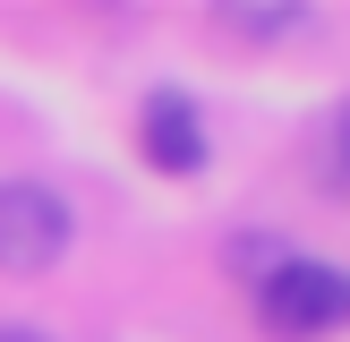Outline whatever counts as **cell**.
<instances>
[{
	"instance_id": "6da1fadb",
	"label": "cell",
	"mask_w": 350,
	"mask_h": 342,
	"mask_svg": "<svg viewBox=\"0 0 350 342\" xmlns=\"http://www.w3.org/2000/svg\"><path fill=\"white\" fill-rule=\"evenodd\" d=\"M256 308H265V325L282 342H317L350 317V274H334L325 256H282L265 274V291H256Z\"/></svg>"
},
{
	"instance_id": "7a4b0ae2",
	"label": "cell",
	"mask_w": 350,
	"mask_h": 342,
	"mask_svg": "<svg viewBox=\"0 0 350 342\" xmlns=\"http://www.w3.org/2000/svg\"><path fill=\"white\" fill-rule=\"evenodd\" d=\"M68 197L43 180H0V274H51L68 256Z\"/></svg>"
},
{
	"instance_id": "3957f363",
	"label": "cell",
	"mask_w": 350,
	"mask_h": 342,
	"mask_svg": "<svg viewBox=\"0 0 350 342\" xmlns=\"http://www.w3.org/2000/svg\"><path fill=\"white\" fill-rule=\"evenodd\" d=\"M137 154H146L154 171H171V180L205 171V111H197L188 86H154V94L137 103Z\"/></svg>"
},
{
	"instance_id": "277c9868",
	"label": "cell",
	"mask_w": 350,
	"mask_h": 342,
	"mask_svg": "<svg viewBox=\"0 0 350 342\" xmlns=\"http://www.w3.org/2000/svg\"><path fill=\"white\" fill-rule=\"evenodd\" d=\"M308 26V9H222V34H239V43H282V34H299Z\"/></svg>"
},
{
	"instance_id": "5b68a950",
	"label": "cell",
	"mask_w": 350,
	"mask_h": 342,
	"mask_svg": "<svg viewBox=\"0 0 350 342\" xmlns=\"http://www.w3.org/2000/svg\"><path fill=\"white\" fill-rule=\"evenodd\" d=\"M334 154H342V171H350V94H342V111H334Z\"/></svg>"
},
{
	"instance_id": "8992f818",
	"label": "cell",
	"mask_w": 350,
	"mask_h": 342,
	"mask_svg": "<svg viewBox=\"0 0 350 342\" xmlns=\"http://www.w3.org/2000/svg\"><path fill=\"white\" fill-rule=\"evenodd\" d=\"M0 342H51V334H43V325H26V317H9V325H0Z\"/></svg>"
}]
</instances>
